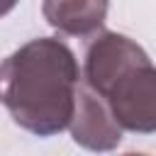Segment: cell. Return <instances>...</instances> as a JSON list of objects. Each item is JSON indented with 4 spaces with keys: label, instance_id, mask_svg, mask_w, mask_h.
Segmentation results:
<instances>
[{
    "label": "cell",
    "instance_id": "1",
    "mask_svg": "<svg viewBox=\"0 0 156 156\" xmlns=\"http://www.w3.org/2000/svg\"><path fill=\"white\" fill-rule=\"evenodd\" d=\"M80 78L83 68L63 39H29L2 61V105L20 129L56 136L71 127Z\"/></svg>",
    "mask_w": 156,
    "mask_h": 156
},
{
    "label": "cell",
    "instance_id": "2",
    "mask_svg": "<svg viewBox=\"0 0 156 156\" xmlns=\"http://www.w3.org/2000/svg\"><path fill=\"white\" fill-rule=\"evenodd\" d=\"M83 83L112 110L124 132H156V66L127 34L100 29L83 51Z\"/></svg>",
    "mask_w": 156,
    "mask_h": 156
},
{
    "label": "cell",
    "instance_id": "3",
    "mask_svg": "<svg viewBox=\"0 0 156 156\" xmlns=\"http://www.w3.org/2000/svg\"><path fill=\"white\" fill-rule=\"evenodd\" d=\"M71 139L85 149V151H95V154H107L115 151L122 141V127L117 124L110 105L95 93L90 90L83 80L78 85V98H76V112L71 119Z\"/></svg>",
    "mask_w": 156,
    "mask_h": 156
},
{
    "label": "cell",
    "instance_id": "4",
    "mask_svg": "<svg viewBox=\"0 0 156 156\" xmlns=\"http://www.w3.org/2000/svg\"><path fill=\"white\" fill-rule=\"evenodd\" d=\"M110 0H41V17L63 37H93L107 20Z\"/></svg>",
    "mask_w": 156,
    "mask_h": 156
},
{
    "label": "cell",
    "instance_id": "5",
    "mask_svg": "<svg viewBox=\"0 0 156 156\" xmlns=\"http://www.w3.org/2000/svg\"><path fill=\"white\" fill-rule=\"evenodd\" d=\"M15 2H17V0H5V5H2V12L7 15V12H10L12 7H15Z\"/></svg>",
    "mask_w": 156,
    "mask_h": 156
},
{
    "label": "cell",
    "instance_id": "6",
    "mask_svg": "<svg viewBox=\"0 0 156 156\" xmlns=\"http://www.w3.org/2000/svg\"><path fill=\"white\" fill-rule=\"evenodd\" d=\"M122 156H146V154H134V151H129V154H122Z\"/></svg>",
    "mask_w": 156,
    "mask_h": 156
}]
</instances>
